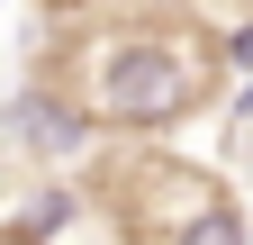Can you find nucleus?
<instances>
[{
    "mask_svg": "<svg viewBox=\"0 0 253 245\" xmlns=\"http://www.w3.org/2000/svg\"><path fill=\"white\" fill-rule=\"evenodd\" d=\"M199 100V64L163 37H136V46H109L100 64V118L118 127H172V118Z\"/></svg>",
    "mask_w": 253,
    "mask_h": 245,
    "instance_id": "1",
    "label": "nucleus"
},
{
    "mask_svg": "<svg viewBox=\"0 0 253 245\" xmlns=\"http://www.w3.org/2000/svg\"><path fill=\"white\" fill-rule=\"evenodd\" d=\"M208 209H226V191H217L208 173H190V164H145L136 191H126V218H136L145 245H181Z\"/></svg>",
    "mask_w": 253,
    "mask_h": 245,
    "instance_id": "2",
    "label": "nucleus"
},
{
    "mask_svg": "<svg viewBox=\"0 0 253 245\" xmlns=\"http://www.w3.org/2000/svg\"><path fill=\"white\" fill-rule=\"evenodd\" d=\"M0 245H37V236H0Z\"/></svg>",
    "mask_w": 253,
    "mask_h": 245,
    "instance_id": "3",
    "label": "nucleus"
}]
</instances>
